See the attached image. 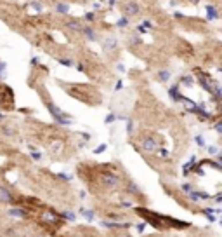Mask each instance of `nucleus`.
<instances>
[{
  "mask_svg": "<svg viewBox=\"0 0 222 237\" xmlns=\"http://www.w3.org/2000/svg\"><path fill=\"white\" fill-rule=\"evenodd\" d=\"M135 213L141 214L144 220H148L151 225H154V227H158V229L168 227V223H172V227H175V229H187V227H189L187 221H179V220H174V218H165V216H162V214L149 213L148 209H144V208H135Z\"/></svg>",
  "mask_w": 222,
  "mask_h": 237,
  "instance_id": "obj_1",
  "label": "nucleus"
},
{
  "mask_svg": "<svg viewBox=\"0 0 222 237\" xmlns=\"http://www.w3.org/2000/svg\"><path fill=\"white\" fill-rule=\"evenodd\" d=\"M101 180H102V183L106 185V187H116L118 185V181H120V178H118L115 173H111V171H104L101 174Z\"/></svg>",
  "mask_w": 222,
  "mask_h": 237,
  "instance_id": "obj_2",
  "label": "nucleus"
},
{
  "mask_svg": "<svg viewBox=\"0 0 222 237\" xmlns=\"http://www.w3.org/2000/svg\"><path fill=\"white\" fill-rule=\"evenodd\" d=\"M139 14V5L134 2V0H129L125 5H123V16L127 18H134Z\"/></svg>",
  "mask_w": 222,
  "mask_h": 237,
  "instance_id": "obj_3",
  "label": "nucleus"
},
{
  "mask_svg": "<svg viewBox=\"0 0 222 237\" xmlns=\"http://www.w3.org/2000/svg\"><path fill=\"white\" fill-rule=\"evenodd\" d=\"M82 33H83V37L87 38V40H90V42H94V40H97V35H96V30L92 28V26H83L82 28Z\"/></svg>",
  "mask_w": 222,
  "mask_h": 237,
  "instance_id": "obj_4",
  "label": "nucleus"
},
{
  "mask_svg": "<svg viewBox=\"0 0 222 237\" xmlns=\"http://www.w3.org/2000/svg\"><path fill=\"white\" fill-rule=\"evenodd\" d=\"M179 89H181V84H174V86L168 89V96L174 99V101H181V98H182V94L179 93Z\"/></svg>",
  "mask_w": 222,
  "mask_h": 237,
  "instance_id": "obj_5",
  "label": "nucleus"
},
{
  "mask_svg": "<svg viewBox=\"0 0 222 237\" xmlns=\"http://www.w3.org/2000/svg\"><path fill=\"white\" fill-rule=\"evenodd\" d=\"M142 148H144L146 152H156L158 145L153 138H146V139H142Z\"/></svg>",
  "mask_w": 222,
  "mask_h": 237,
  "instance_id": "obj_6",
  "label": "nucleus"
},
{
  "mask_svg": "<svg viewBox=\"0 0 222 237\" xmlns=\"http://www.w3.org/2000/svg\"><path fill=\"white\" fill-rule=\"evenodd\" d=\"M206 19H208V21L219 19V11H217L215 5H206Z\"/></svg>",
  "mask_w": 222,
  "mask_h": 237,
  "instance_id": "obj_7",
  "label": "nucleus"
},
{
  "mask_svg": "<svg viewBox=\"0 0 222 237\" xmlns=\"http://www.w3.org/2000/svg\"><path fill=\"white\" fill-rule=\"evenodd\" d=\"M66 28L68 30H71V32H78V33H82V23L80 21H77V19H69L68 23H66Z\"/></svg>",
  "mask_w": 222,
  "mask_h": 237,
  "instance_id": "obj_8",
  "label": "nucleus"
},
{
  "mask_svg": "<svg viewBox=\"0 0 222 237\" xmlns=\"http://www.w3.org/2000/svg\"><path fill=\"white\" fill-rule=\"evenodd\" d=\"M189 197L193 200H205V199H210V195L205 192H196V190H193V192H189Z\"/></svg>",
  "mask_w": 222,
  "mask_h": 237,
  "instance_id": "obj_9",
  "label": "nucleus"
},
{
  "mask_svg": "<svg viewBox=\"0 0 222 237\" xmlns=\"http://www.w3.org/2000/svg\"><path fill=\"white\" fill-rule=\"evenodd\" d=\"M56 13H59V14H68V13H69V5L64 4V2H57V4H56Z\"/></svg>",
  "mask_w": 222,
  "mask_h": 237,
  "instance_id": "obj_10",
  "label": "nucleus"
},
{
  "mask_svg": "<svg viewBox=\"0 0 222 237\" xmlns=\"http://www.w3.org/2000/svg\"><path fill=\"white\" fill-rule=\"evenodd\" d=\"M170 77H172V73H170L168 70H160V72H158V80H160V82L170 80Z\"/></svg>",
  "mask_w": 222,
  "mask_h": 237,
  "instance_id": "obj_11",
  "label": "nucleus"
},
{
  "mask_svg": "<svg viewBox=\"0 0 222 237\" xmlns=\"http://www.w3.org/2000/svg\"><path fill=\"white\" fill-rule=\"evenodd\" d=\"M104 49L106 51H111V49H116V38H106L104 40Z\"/></svg>",
  "mask_w": 222,
  "mask_h": 237,
  "instance_id": "obj_12",
  "label": "nucleus"
},
{
  "mask_svg": "<svg viewBox=\"0 0 222 237\" xmlns=\"http://www.w3.org/2000/svg\"><path fill=\"white\" fill-rule=\"evenodd\" d=\"M179 84H184L186 87H193V77H189V75H184V77H181V82Z\"/></svg>",
  "mask_w": 222,
  "mask_h": 237,
  "instance_id": "obj_13",
  "label": "nucleus"
},
{
  "mask_svg": "<svg viewBox=\"0 0 222 237\" xmlns=\"http://www.w3.org/2000/svg\"><path fill=\"white\" fill-rule=\"evenodd\" d=\"M116 26H118V28H127V26H129V18H127V16H121L120 19L116 21Z\"/></svg>",
  "mask_w": 222,
  "mask_h": 237,
  "instance_id": "obj_14",
  "label": "nucleus"
},
{
  "mask_svg": "<svg viewBox=\"0 0 222 237\" xmlns=\"http://www.w3.org/2000/svg\"><path fill=\"white\" fill-rule=\"evenodd\" d=\"M57 61H59V65H63V66H75V61H73V59H68V58H57Z\"/></svg>",
  "mask_w": 222,
  "mask_h": 237,
  "instance_id": "obj_15",
  "label": "nucleus"
},
{
  "mask_svg": "<svg viewBox=\"0 0 222 237\" xmlns=\"http://www.w3.org/2000/svg\"><path fill=\"white\" fill-rule=\"evenodd\" d=\"M127 190H129L130 194H139V188H137V185H135V183H132V181H130V183H127Z\"/></svg>",
  "mask_w": 222,
  "mask_h": 237,
  "instance_id": "obj_16",
  "label": "nucleus"
},
{
  "mask_svg": "<svg viewBox=\"0 0 222 237\" xmlns=\"http://www.w3.org/2000/svg\"><path fill=\"white\" fill-rule=\"evenodd\" d=\"M82 214H83L87 220H92V218H94V213L90 211V209H82Z\"/></svg>",
  "mask_w": 222,
  "mask_h": 237,
  "instance_id": "obj_17",
  "label": "nucleus"
},
{
  "mask_svg": "<svg viewBox=\"0 0 222 237\" xmlns=\"http://www.w3.org/2000/svg\"><path fill=\"white\" fill-rule=\"evenodd\" d=\"M182 190L189 194V192H193V190H194V185L193 183H184V185H182Z\"/></svg>",
  "mask_w": 222,
  "mask_h": 237,
  "instance_id": "obj_18",
  "label": "nucleus"
},
{
  "mask_svg": "<svg viewBox=\"0 0 222 237\" xmlns=\"http://www.w3.org/2000/svg\"><path fill=\"white\" fill-rule=\"evenodd\" d=\"M83 19L89 21V23H92V21H96V14H94V13H87V14L83 16Z\"/></svg>",
  "mask_w": 222,
  "mask_h": 237,
  "instance_id": "obj_19",
  "label": "nucleus"
},
{
  "mask_svg": "<svg viewBox=\"0 0 222 237\" xmlns=\"http://www.w3.org/2000/svg\"><path fill=\"white\" fill-rule=\"evenodd\" d=\"M31 7L35 9V11H38V13H42V11H44V5H42L40 2H31Z\"/></svg>",
  "mask_w": 222,
  "mask_h": 237,
  "instance_id": "obj_20",
  "label": "nucleus"
},
{
  "mask_svg": "<svg viewBox=\"0 0 222 237\" xmlns=\"http://www.w3.org/2000/svg\"><path fill=\"white\" fill-rule=\"evenodd\" d=\"M194 141H196V145H198V147H205V139H203L201 134L196 136V138H194Z\"/></svg>",
  "mask_w": 222,
  "mask_h": 237,
  "instance_id": "obj_21",
  "label": "nucleus"
},
{
  "mask_svg": "<svg viewBox=\"0 0 222 237\" xmlns=\"http://www.w3.org/2000/svg\"><path fill=\"white\" fill-rule=\"evenodd\" d=\"M115 120H116V115H115V113H109L108 117L104 119V122H106V124H109V122H115Z\"/></svg>",
  "mask_w": 222,
  "mask_h": 237,
  "instance_id": "obj_22",
  "label": "nucleus"
},
{
  "mask_svg": "<svg viewBox=\"0 0 222 237\" xmlns=\"http://www.w3.org/2000/svg\"><path fill=\"white\" fill-rule=\"evenodd\" d=\"M130 44L137 45V44H142V42H141V38H139V37H132V38H130Z\"/></svg>",
  "mask_w": 222,
  "mask_h": 237,
  "instance_id": "obj_23",
  "label": "nucleus"
},
{
  "mask_svg": "<svg viewBox=\"0 0 222 237\" xmlns=\"http://www.w3.org/2000/svg\"><path fill=\"white\" fill-rule=\"evenodd\" d=\"M135 30H137V33H148V28H144V26H137V28H135Z\"/></svg>",
  "mask_w": 222,
  "mask_h": 237,
  "instance_id": "obj_24",
  "label": "nucleus"
},
{
  "mask_svg": "<svg viewBox=\"0 0 222 237\" xmlns=\"http://www.w3.org/2000/svg\"><path fill=\"white\" fill-rule=\"evenodd\" d=\"M104 150H106V145H101V147H97L94 152H96V154H101V152H104Z\"/></svg>",
  "mask_w": 222,
  "mask_h": 237,
  "instance_id": "obj_25",
  "label": "nucleus"
},
{
  "mask_svg": "<svg viewBox=\"0 0 222 237\" xmlns=\"http://www.w3.org/2000/svg\"><path fill=\"white\" fill-rule=\"evenodd\" d=\"M215 131H217L219 134H222V122H219L217 126H215Z\"/></svg>",
  "mask_w": 222,
  "mask_h": 237,
  "instance_id": "obj_26",
  "label": "nucleus"
},
{
  "mask_svg": "<svg viewBox=\"0 0 222 237\" xmlns=\"http://www.w3.org/2000/svg\"><path fill=\"white\" fill-rule=\"evenodd\" d=\"M132 126H134V122L129 119V127H127V131H129V133H132V131H134V127H132Z\"/></svg>",
  "mask_w": 222,
  "mask_h": 237,
  "instance_id": "obj_27",
  "label": "nucleus"
},
{
  "mask_svg": "<svg viewBox=\"0 0 222 237\" xmlns=\"http://www.w3.org/2000/svg\"><path fill=\"white\" fill-rule=\"evenodd\" d=\"M215 202H217V204H222V194L215 195Z\"/></svg>",
  "mask_w": 222,
  "mask_h": 237,
  "instance_id": "obj_28",
  "label": "nucleus"
},
{
  "mask_svg": "<svg viewBox=\"0 0 222 237\" xmlns=\"http://www.w3.org/2000/svg\"><path fill=\"white\" fill-rule=\"evenodd\" d=\"M77 70L78 72H85V66L82 65V63H77Z\"/></svg>",
  "mask_w": 222,
  "mask_h": 237,
  "instance_id": "obj_29",
  "label": "nucleus"
},
{
  "mask_svg": "<svg viewBox=\"0 0 222 237\" xmlns=\"http://www.w3.org/2000/svg\"><path fill=\"white\" fill-rule=\"evenodd\" d=\"M144 229H146V223H139V225H137V230H139V232H142Z\"/></svg>",
  "mask_w": 222,
  "mask_h": 237,
  "instance_id": "obj_30",
  "label": "nucleus"
},
{
  "mask_svg": "<svg viewBox=\"0 0 222 237\" xmlns=\"http://www.w3.org/2000/svg\"><path fill=\"white\" fill-rule=\"evenodd\" d=\"M217 152V147H208V154H215Z\"/></svg>",
  "mask_w": 222,
  "mask_h": 237,
  "instance_id": "obj_31",
  "label": "nucleus"
},
{
  "mask_svg": "<svg viewBox=\"0 0 222 237\" xmlns=\"http://www.w3.org/2000/svg\"><path fill=\"white\" fill-rule=\"evenodd\" d=\"M5 66H7V65H5L4 61H0V73H2V72H4V70H5Z\"/></svg>",
  "mask_w": 222,
  "mask_h": 237,
  "instance_id": "obj_32",
  "label": "nucleus"
},
{
  "mask_svg": "<svg viewBox=\"0 0 222 237\" xmlns=\"http://www.w3.org/2000/svg\"><path fill=\"white\" fill-rule=\"evenodd\" d=\"M158 154H160V157H167V155H168V152H165V150H160Z\"/></svg>",
  "mask_w": 222,
  "mask_h": 237,
  "instance_id": "obj_33",
  "label": "nucleus"
},
{
  "mask_svg": "<svg viewBox=\"0 0 222 237\" xmlns=\"http://www.w3.org/2000/svg\"><path fill=\"white\" fill-rule=\"evenodd\" d=\"M174 16H175V18H177V19H182V18H184V14H182V13H175V14H174Z\"/></svg>",
  "mask_w": 222,
  "mask_h": 237,
  "instance_id": "obj_34",
  "label": "nucleus"
},
{
  "mask_svg": "<svg viewBox=\"0 0 222 237\" xmlns=\"http://www.w3.org/2000/svg\"><path fill=\"white\" fill-rule=\"evenodd\" d=\"M142 26H144V28H151V23H149V21H144V23H142Z\"/></svg>",
  "mask_w": 222,
  "mask_h": 237,
  "instance_id": "obj_35",
  "label": "nucleus"
},
{
  "mask_svg": "<svg viewBox=\"0 0 222 237\" xmlns=\"http://www.w3.org/2000/svg\"><path fill=\"white\" fill-rule=\"evenodd\" d=\"M115 2H116V0H109V5L113 7V5H115Z\"/></svg>",
  "mask_w": 222,
  "mask_h": 237,
  "instance_id": "obj_36",
  "label": "nucleus"
},
{
  "mask_svg": "<svg viewBox=\"0 0 222 237\" xmlns=\"http://www.w3.org/2000/svg\"><path fill=\"white\" fill-rule=\"evenodd\" d=\"M220 225H222V220H220Z\"/></svg>",
  "mask_w": 222,
  "mask_h": 237,
  "instance_id": "obj_37",
  "label": "nucleus"
}]
</instances>
